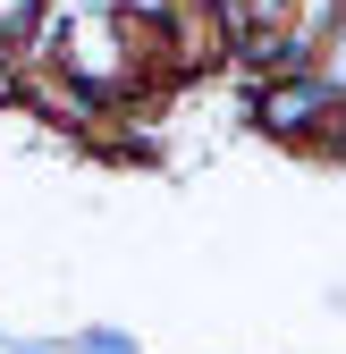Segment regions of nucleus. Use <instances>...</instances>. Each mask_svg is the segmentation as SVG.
<instances>
[{"label":"nucleus","instance_id":"obj_1","mask_svg":"<svg viewBox=\"0 0 346 354\" xmlns=\"http://www.w3.org/2000/svg\"><path fill=\"white\" fill-rule=\"evenodd\" d=\"M329 102H338V76H321V68H304V76H271V84H253V93H245L253 127H262L271 144H287V152L321 127Z\"/></svg>","mask_w":346,"mask_h":354},{"label":"nucleus","instance_id":"obj_2","mask_svg":"<svg viewBox=\"0 0 346 354\" xmlns=\"http://www.w3.org/2000/svg\"><path fill=\"white\" fill-rule=\"evenodd\" d=\"M295 152H304V160H346V84H338V102L321 110V127H313Z\"/></svg>","mask_w":346,"mask_h":354},{"label":"nucleus","instance_id":"obj_3","mask_svg":"<svg viewBox=\"0 0 346 354\" xmlns=\"http://www.w3.org/2000/svg\"><path fill=\"white\" fill-rule=\"evenodd\" d=\"M60 354H144V346L127 337V329H110V321H84V329H76Z\"/></svg>","mask_w":346,"mask_h":354},{"label":"nucleus","instance_id":"obj_4","mask_svg":"<svg viewBox=\"0 0 346 354\" xmlns=\"http://www.w3.org/2000/svg\"><path fill=\"white\" fill-rule=\"evenodd\" d=\"M0 354H60V346H42V337H9Z\"/></svg>","mask_w":346,"mask_h":354}]
</instances>
